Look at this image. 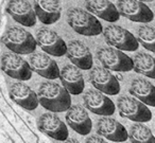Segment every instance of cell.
Listing matches in <instances>:
<instances>
[{
	"mask_svg": "<svg viewBox=\"0 0 155 143\" xmlns=\"http://www.w3.org/2000/svg\"><path fill=\"white\" fill-rule=\"evenodd\" d=\"M37 98L41 107L51 112H64L71 106L70 93L63 86L53 82L41 83Z\"/></svg>",
	"mask_w": 155,
	"mask_h": 143,
	"instance_id": "1",
	"label": "cell"
},
{
	"mask_svg": "<svg viewBox=\"0 0 155 143\" xmlns=\"http://www.w3.org/2000/svg\"><path fill=\"white\" fill-rule=\"evenodd\" d=\"M67 22L75 33L84 36H97L103 32L96 16L81 8H70L67 11Z\"/></svg>",
	"mask_w": 155,
	"mask_h": 143,
	"instance_id": "2",
	"label": "cell"
},
{
	"mask_svg": "<svg viewBox=\"0 0 155 143\" xmlns=\"http://www.w3.org/2000/svg\"><path fill=\"white\" fill-rule=\"evenodd\" d=\"M2 44L11 52L19 55H26L35 52L37 48L36 39L30 32L20 27H11L2 36Z\"/></svg>",
	"mask_w": 155,
	"mask_h": 143,
	"instance_id": "3",
	"label": "cell"
},
{
	"mask_svg": "<svg viewBox=\"0 0 155 143\" xmlns=\"http://www.w3.org/2000/svg\"><path fill=\"white\" fill-rule=\"evenodd\" d=\"M97 58L102 67L110 71L129 72L133 70V58L114 47H101L97 50Z\"/></svg>",
	"mask_w": 155,
	"mask_h": 143,
	"instance_id": "4",
	"label": "cell"
},
{
	"mask_svg": "<svg viewBox=\"0 0 155 143\" xmlns=\"http://www.w3.org/2000/svg\"><path fill=\"white\" fill-rule=\"evenodd\" d=\"M117 107L121 117L133 122L146 123L152 119V112L149 109L148 105L143 104L141 101L134 98L133 96H119L117 100Z\"/></svg>",
	"mask_w": 155,
	"mask_h": 143,
	"instance_id": "5",
	"label": "cell"
},
{
	"mask_svg": "<svg viewBox=\"0 0 155 143\" xmlns=\"http://www.w3.org/2000/svg\"><path fill=\"white\" fill-rule=\"evenodd\" d=\"M106 44L121 51L133 52L139 48L137 38L127 29L117 24H108L102 32Z\"/></svg>",
	"mask_w": 155,
	"mask_h": 143,
	"instance_id": "6",
	"label": "cell"
},
{
	"mask_svg": "<svg viewBox=\"0 0 155 143\" xmlns=\"http://www.w3.org/2000/svg\"><path fill=\"white\" fill-rule=\"evenodd\" d=\"M1 69L7 75L18 81H29L32 77L30 65L19 54L5 52L1 56Z\"/></svg>",
	"mask_w": 155,
	"mask_h": 143,
	"instance_id": "7",
	"label": "cell"
},
{
	"mask_svg": "<svg viewBox=\"0 0 155 143\" xmlns=\"http://www.w3.org/2000/svg\"><path fill=\"white\" fill-rule=\"evenodd\" d=\"M117 9L120 16L135 22H151L154 19L152 10L141 0H118Z\"/></svg>",
	"mask_w": 155,
	"mask_h": 143,
	"instance_id": "8",
	"label": "cell"
},
{
	"mask_svg": "<svg viewBox=\"0 0 155 143\" xmlns=\"http://www.w3.org/2000/svg\"><path fill=\"white\" fill-rule=\"evenodd\" d=\"M37 46L43 50L45 53L49 54L50 56H61L66 55L67 45L64 39L56 32L50 30L48 28H41L36 32Z\"/></svg>",
	"mask_w": 155,
	"mask_h": 143,
	"instance_id": "9",
	"label": "cell"
},
{
	"mask_svg": "<svg viewBox=\"0 0 155 143\" xmlns=\"http://www.w3.org/2000/svg\"><path fill=\"white\" fill-rule=\"evenodd\" d=\"M89 82L99 91L108 96H116L120 92V84L110 70L104 67H94L89 71Z\"/></svg>",
	"mask_w": 155,
	"mask_h": 143,
	"instance_id": "10",
	"label": "cell"
},
{
	"mask_svg": "<svg viewBox=\"0 0 155 143\" xmlns=\"http://www.w3.org/2000/svg\"><path fill=\"white\" fill-rule=\"evenodd\" d=\"M83 103L86 109L99 115H113L116 110L114 102L99 90L89 89L83 96Z\"/></svg>",
	"mask_w": 155,
	"mask_h": 143,
	"instance_id": "11",
	"label": "cell"
},
{
	"mask_svg": "<svg viewBox=\"0 0 155 143\" xmlns=\"http://www.w3.org/2000/svg\"><path fill=\"white\" fill-rule=\"evenodd\" d=\"M28 63L33 72L48 80H56L60 76L58 66L49 54L33 52L29 54Z\"/></svg>",
	"mask_w": 155,
	"mask_h": 143,
	"instance_id": "12",
	"label": "cell"
},
{
	"mask_svg": "<svg viewBox=\"0 0 155 143\" xmlns=\"http://www.w3.org/2000/svg\"><path fill=\"white\" fill-rule=\"evenodd\" d=\"M37 126L41 132L58 141H65L67 138H69L67 125L51 111L43 113L39 117Z\"/></svg>",
	"mask_w": 155,
	"mask_h": 143,
	"instance_id": "13",
	"label": "cell"
},
{
	"mask_svg": "<svg viewBox=\"0 0 155 143\" xmlns=\"http://www.w3.org/2000/svg\"><path fill=\"white\" fill-rule=\"evenodd\" d=\"M97 134L113 142H124L129 139L127 128L110 115H104L98 120Z\"/></svg>",
	"mask_w": 155,
	"mask_h": 143,
	"instance_id": "14",
	"label": "cell"
},
{
	"mask_svg": "<svg viewBox=\"0 0 155 143\" xmlns=\"http://www.w3.org/2000/svg\"><path fill=\"white\" fill-rule=\"evenodd\" d=\"M65 119L67 124L79 135L86 136L91 132L93 122L89 118L85 106H82L80 104L71 105L66 111Z\"/></svg>",
	"mask_w": 155,
	"mask_h": 143,
	"instance_id": "15",
	"label": "cell"
},
{
	"mask_svg": "<svg viewBox=\"0 0 155 143\" xmlns=\"http://www.w3.org/2000/svg\"><path fill=\"white\" fill-rule=\"evenodd\" d=\"M7 12L16 22L25 27H33L36 24V14L34 7L29 0H10Z\"/></svg>",
	"mask_w": 155,
	"mask_h": 143,
	"instance_id": "16",
	"label": "cell"
},
{
	"mask_svg": "<svg viewBox=\"0 0 155 143\" xmlns=\"http://www.w3.org/2000/svg\"><path fill=\"white\" fill-rule=\"evenodd\" d=\"M9 96L13 102L27 110H34L39 104L37 93L22 81L13 83L10 86Z\"/></svg>",
	"mask_w": 155,
	"mask_h": 143,
	"instance_id": "17",
	"label": "cell"
},
{
	"mask_svg": "<svg viewBox=\"0 0 155 143\" xmlns=\"http://www.w3.org/2000/svg\"><path fill=\"white\" fill-rule=\"evenodd\" d=\"M66 55L74 66L81 70H91L94 65V58L91 50L80 41H70L67 44Z\"/></svg>",
	"mask_w": 155,
	"mask_h": 143,
	"instance_id": "18",
	"label": "cell"
},
{
	"mask_svg": "<svg viewBox=\"0 0 155 143\" xmlns=\"http://www.w3.org/2000/svg\"><path fill=\"white\" fill-rule=\"evenodd\" d=\"M63 87L70 94H81L84 91L85 82L81 69L74 65H65L60 70V76Z\"/></svg>",
	"mask_w": 155,
	"mask_h": 143,
	"instance_id": "19",
	"label": "cell"
},
{
	"mask_svg": "<svg viewBox=\"0 0 155 143\" xmlns=\"http://www.w3.org/2000/svg\"><path fill=\"white\" fill-rule=\"evenodd\" d=\"M36 17L44 24H53L61 18L62 5L60 0H33Z\"/></svg>",
	"mask_w": 155,
	"mask_h": 143,
	"instance_id": "20",
	"label": "cell"
},
{
	"mask_svg": "<svg viewBox=\"0 0 155 143\" xmlns=\"http://www.w3.org/2000/svg\"><path fill=\"white\" fill-rule=\"evenodd\" d=\"M85 8L93 15L108 22H116L120 18L117 7L110 0H84Z\"/></svg>",
	"mask_w": 155,
	"mask_h": 143,
	"instance_id": "21",
	"label": "cell"
},
{
	"mask_svg": "<svg viewBox=\"0 0 155 143\" xmlns=\"http://www.w3.org/2000/svg\"><path fill=\"white\" fill-rule=\"evenodd\" d=\"M130 93L143 104L155 107V86L143 77H137L131 82Z\"/></svg>",
	"mask_w": 155,
	"mask_h": 143,
	"instance_id": "22",
	"label": "cell"
},
{
	"mask_svg": "<svg viewBox=\"0 0 155 143\" xmlns=\"http://www.w3.org/2000/svg\"><path fill=\"white\" fill-rule=\"evenodd\" d=\"M133 70L136 73L155 80V57L146 52H138L133 57Z\"/></svg>",
	"mask_w": 155,
	"mask_h": 143,
	"instance_id": "23",
	"label": "cell"
},
{
	"mask_svg": "<svg viewBox=\"0 0 155 143\" xmlns=\"http://www.w3.org/2000/svg\"><path fill=\"white\" fill-rule=\"evenodd\" d=\"M131 143H155V136L152 130L143 123L135 122L129 129Z\"/></svg>",
	"mask_w": 155,
	"mask_h": 143,
	"instance_id": "24",
	"label": "cell"
},
{
	"mask_svg": "<svg viewBox=\"0 0 155 143\" xmlns=\"http://www.w3.org/2000/svg\"><path fill=\"white\" fill-rule=\"evenodd\" d=\"M136 38L144 49L155 53V28L148 24L140 26L137 29Z\"/></svg>",
	"mask_w": 155,
	"mask_h": 143,
	"instance_id": "25",
	"label": "cell"
},
{
	"mask_svg": "<svg viewBox=\"0 0 155 143\" xmlns=\"http://www.w3.org/2000/svg\"><path fill=\"white\" fill-rule=\"evenodd\" d=\"M85 143H108L105 138L101 137L100 135H91L88 138H86Z\"/></svg>",
	"mask_w": 155,
	"mask_h": 143,
	"instance_id": "26",
	"label": "cell"
},
{
	"mask_svg": "<svg viewBox=\"0 0 155 143\" xmlns=\"http://www.w3.org/2000/svg\"><path fill=\"white\" fill-rule=\"evenodd\" d=\"M63 143H81V142L78 141L77 139H74V138H67Z\"/></svg>",
	"mask_w": 155,
	"mask_h": 143,
	"instance_id": "27",
	"label": "cell"
},
{
	"mask_svg": "<svg viewBox=\"0 0 155 143\" xmlns=\"http://www.w3.org/2000/svg\"><path fill=\"white\" fill-rule=\"evenodd\" d=\"M125 143H127V142H125Z\"/></svg>",
	"mask_w": 155,
	"mask_h": 143,
	"instance_id": "28",
	"label": "cell"
}]
</instances>
